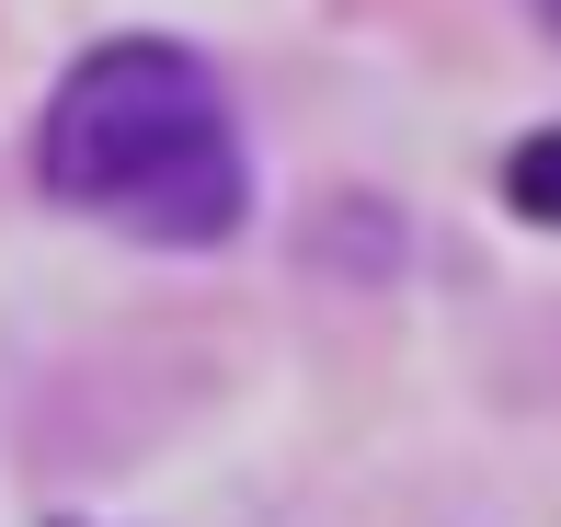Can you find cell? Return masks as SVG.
Wrapping results in <instances>:
<instances>
[{
  "label": "cell",
  "mask_w": 561,
  "mask_h": 527,
  "mask_svg": "<svg viewBox=\"0 0 561 527\" xmlns=\"http://www.w3.org/2000/svg\"><path fill=\"white\" fill-rule=\"evenodd\" d=\"M35 172H46V195H69V207L115 218V230H138V241H172V253L229 241L241 207H252L229 104H218L207 58L172 46V35L92 46L58 81V104H46Z\"/></svg>",
  "instance_id": "6da1fadb"
},
{
  "label": "cell",
  "mask_w": 561,
  "mask_h": 527,
  "mask_svg": "<svg viewBox=\"0 0 561 527\" xmlns=\"http://www.w3.org/2000/svg\"><path fill=\"white\" fill-rule=\"evenodd\" d=\"M504 207L539 218V230H561V127L516 138V161H504Z\"/></svg>",
  "instance_id": "7a4b0ae2"
}]
</instances>
